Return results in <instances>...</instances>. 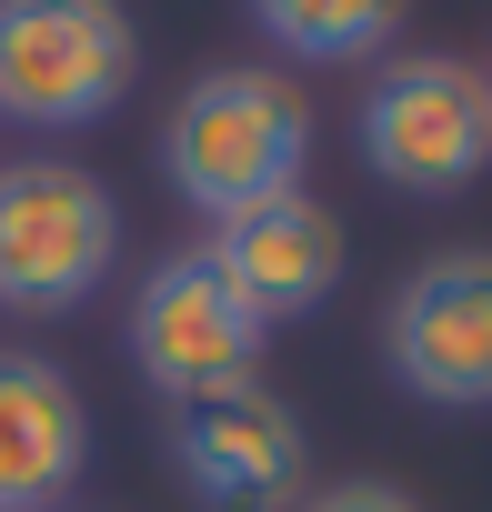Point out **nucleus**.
Masks as SVG:
<instances>
[{
	"instance_id": "f257e3e1",
	"label": "nucleus",
	"mask_w": 492,
	"mask_h": 512,
	"mask_svg": "<svg viewBox=\"0 0 492 512\" xmlns=\"http://www.w3.org/2000/svg\"><path fill=\"white\" fill-rule=\"evenodd\" d=\"M302 161H312V101L282 71H252V61L201 71L161 121V181L201 221H231L252 201L302 191Z\"/></svg>"
},
{
	"instance_id": "f03ea898",
	"label": "nucleus",
	"mask_w": 492,
	"mask_h": 512,
	"mask_svg": "<svg viewBox=\"0 0 492 512\" xmlns=\"http://www.w3.org/2000/svg\"><path fill=\"white\" fill-rule=\"evenodd\" d=\"M362 161L372 181L412 191V201H442V191H472L492 171V91H482V61H452V51H402L372 71L362 111Z\"/></svg>"
},
{
	"instance_id": "7ed1b4c3",
	"label": "nucleus",
	"mask_w": 492,
	"mask_h": 512,
	"mask_svg": "<svg viewBox=\"0 0 492 512\" xmlns=\"http://www.w3.org/2000/svg\"><path fill=\"white\" fill-rule=\"evenodd\" d=\"M121 262V201L81 161H0V312H81Z\"/></svg>"
},
{
	"instance_id": "20e7f679",
	"label": "nucleus",
	"mask_w": 492,
	"mask_h": 512,
	"mask_svg": "<svg viewBox=\"0 0 492 512\" xmlns=\"http://www.w3.org/2000/svg\"><path fill=\"white\" fill-rule=\"evenodd\" d=\"M141 71V31L121 0H0V121L81 131L121 111Z\"/></svg>"
},
{
	"instance_id": "39448f33",
	"label": "nucleus",
	"mask_w": 492,
	"mask_h": 512,
	"mask_svg": "<svg viewBox=\"0 0 492 512\" xmlns=\"http://www.w3.org/2000/svg\"><path fill=\"white\" fill-rule=\"evenodd\" d=\"M262 342H272V322L221 282L211 251H171L131 292V362H141V382L161 402H201V392L252 382Z\"/></svg>"
},
{
	"instance_id": "423d86ee",
	"label": "nucleus",
	"mask_w": 492,
	"mask_h": 512,
	"mask_svg": "<svg viewBox=\"0 0 492 512\" xmlns=\"http://www.w3.org/2000/svg\"><path fill=\"white\" fill-rule=\"evenodd\" d=\"M392 382L442 412H492V251H442L422 262L382 312Z\"/></svg>"
},
{
	"instance_id": "0eeeda50",
	"label": "nucleus",
	"mask_w": 492,
	"mask_h": 512,
	"mask_svg": "<svg viewBox=\"0 0 492 512\" xmlns=\"http://www.w3.org/2000/svg\"><path fill=\"white\" fill-rule=\"evenodd\" d=\"M171 472L201 512H282L302 492V412L262 382L171 402Z\"/></svg>"
},
{
	"instance_id": "6e6552de",
	"label": "nucleus",
	"mask_w": 492,
	"mask_h": 512,
	"mask_svg": "<svg viewBox=\"0 0 492 512\" xmlns=\"http://www.w3.org/2000/svg\"><path fill=\"white\" fill-rule=\"evenodd\" d=\"M201 251L221 262V282L252 302L262 322H302V312H322L332 282H342V221H332L312 191H282V201H252V211L211 221Z\"/></svg>"
},
{
	"instance_id": "1a4fd4ad",
	"label": "nucleus",
	"mask_w": 492,
	"mask_h": 512,
	"mask_svg": "<svg viewBox=\"0 0 492 512\" xmlns=\"http://www.w3.org/2000/svg\"><path fill=\"white\" fill-rule=\"evenodd\" d=\"M91 462V412L61 362L0 352V512H71V482Z\"/></svg>"
},
{
	"instance_id": "9d476101",
	"label": "nucleus",
	"mask_w": 492,
	"mask_h": 512,
	"mask_svg": "<svg viewBox=\"0 0 492 512\" xmlns=\"http://www.w3.org/2000/svg\"><path fill=\"white\" fill-rule=\"evenodd\" d=\"M412 0H252V21L272 51L292 61H372L392 31H402Z\"/></svg>"
},
{
	"instance_id": "9b49d317",
	"label": "nucleus",
	"mask_w": 492,
	"mask_h": 512,
	"mask_svg": "<svg viewBox=\"0 0 492 512\" xmlns=\"http://www.w3.org/2000/svg\"><path fill=\"white\" fill-rule=\"evenodd\" d=\"M302 512H422L402 482H332V492H312Z\"/></svg>"
},
{
	"instance_id": "f8f14e48",
	"label": "nucleus",
	"mask_w": 492,
	"mask_h": 512,
	"mask_svg": "<svg viewBox=\"0 0 492 512\" xmlns=\"http://www.w3.org/2000/svg\"><path fill=\"white\" fill-rule=\"evenodd\" d=\"M482 91H492V61H482Z\"/></svg>"
}]
</instances>
